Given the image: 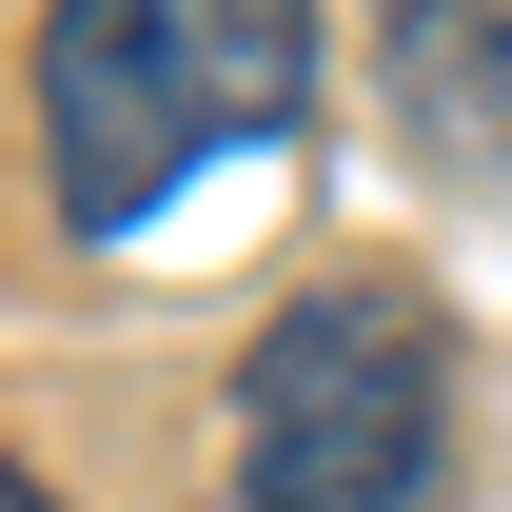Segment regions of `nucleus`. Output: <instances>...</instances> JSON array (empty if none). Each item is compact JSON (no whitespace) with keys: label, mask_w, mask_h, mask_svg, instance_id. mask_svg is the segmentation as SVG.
Segmentation results:
<instances>
[{"label":"nucleus","mask_w":512,"mask_h":512,"mask_svg":"<svg viewBox=\"0 0 512 512\" xmlns=\"http://www.w3.org/2000/svg\"><path fill=\"white\" fill-rule=\"evenodd\" d=\"M316 119V0H60L40 20V158H60V237L119 256L197 158Z\"/></svg>","instance_id":"obj_1"},{"label":"nucleus","mask_w":512,"mask_h":512,"mask_svg":"<svg viewBox=\"0 0 512 512\" xmlns=\"http://www.w3.org/2000/svg\"><path fill=\"white\" fill-rule=\"evenodd\" d=\"M375 99L434 178H512V0H375Z\"/></svg>","instance_id":"obj_3"},{"label":"nucleus","mask_w":512,"mask_h":512,"mask_svg":"<svg viewBox=\"0 0 512 512\" xmlns=\"http://www.w3.org/2000/svg\"><path fill=\"white\" fill-rule=\"evenodd\" d=\"M0 512H60V493H40V473H20V453H0Z\"/></svg>","instance_id":"obj_4"},{"label":"nucleus","mask_w":512,"mask_h":512,"mask_svg":"<svg viewBox=\"0 0 512 512\" xmlns=\"http://www.w3.org/2000/svg\"><path fill=\"white\" fill-rule=\"evenodd\" d=\"M197 512H453V335L394 276L276 296L237 355V434Z\"/></svg>","instance_id":"obj_2"}]
</instances>
